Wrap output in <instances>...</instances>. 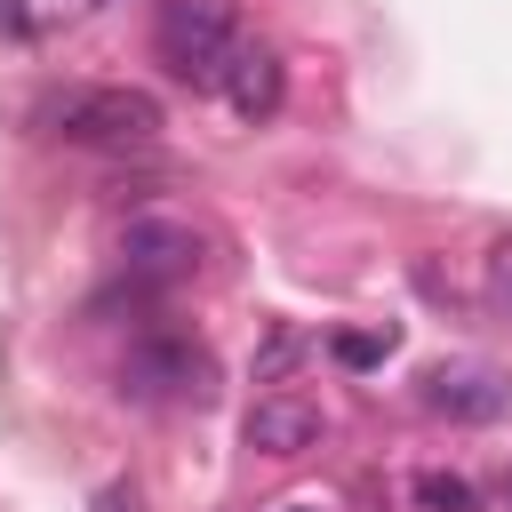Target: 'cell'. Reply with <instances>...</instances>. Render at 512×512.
Segmentation results:
<instances>
[{
  "mask_svg": "<svg viewBox=\"0 0 512 512\" xmlns=\"http://www.w3.org/2000/svg\"><path fill=\"white\" fill-rule=\"evenodd\" d=\"M424 408L432 416H448V424H496L504 408H512V384L496 376V368H432L424 376Z\"/></svg>",
  "mask_w": 512,
  "mask_h": 512,
  "instance_id": "277c9868",
  "label": "cell"
},
{
  "mask_svg": "<svg viewBox=\"0 0 512 512\" xmlns=\"http://www.w3.org/2000/svg\"><path fill=\"white\" fill-rule=\"evenodd\" d=\"M240 120H264V112H280V96H288V72H280V56L272 48H256V40H240V56H232V72H224V88H216Z\"/></svg>",
  "mask_w": 512,
  "mask_h": 512,
  "instance_id": "52a82bcc",
  "label": "cell"
},
{
  "mask_svg": "<svg viewBox=\"0 0 512 512\" xmlns=\"http://www.w3.org/2000/svg\"><path fill=\"white\" fill-rule=\"evenodd\" d=\"M480 288H488V304H496V312L512 320V232H504V240L488 248V272H480Z\"/></svg>",
  "mask_w": 512,
  "mask_h": 512,
  "instance_id": "9c48e42d",
  "label": "cell"
},
{
  "mask_svg": "<svg viewBox=\"0 0 512 512\" xmlns=\"http://www.w3.org/2000/svg\"><path fill=\"white\" fill-rule=\"evenodd\" d=\"M280 512H320V504H280Z\"/></svg>",
  "mask_w": 512,
  "mask_h": 512,
  "instance_id": "5bb4252c",
  "label": "cell"
},
{
  "mask_svg": "<svg viewBox=\"0 0 512 512\" xmlns=\"http://www.w3.org/2000/svg\"><path fill=\"white\" fill-rule=\"evenodd\" d=\"M296 352H304V336H296V328H280V336L264 344V360H256V384H272V376H280V368H288Z\"/></svg>",
  "mask_w": 512,
  "mask_h": 512,
  "instance_id": "30bf717a",
  "label": "cell"
},
{
  "mask_svg": "<svg viewBox=\"0 0 512 512\" xmlns=\"http://www.w3.org/2000/svg\"><path fill=\"white\" fill-rule=\"evenodd\" d=\"M392 352V328L384 336H336V360H352V368H368V360H384Z\"/></svg>",
  "mask_w": 512,
  "mask_h": 512,
  "instance_id": "8fae6325",
  "label": "cell"
},
{
  "mask_svg": "<svg viewBox=\"0 0 512 512\" xmlns=\"http://www.w3.org/2000/svg\"><path fill=\"white\" fill-rule=\"evenodd\" d=\"M416 504H432V512H472L480 496H472V480H456V472H416Z\"/></svg>",
  "mask_w": 512,
  "mask_h": 512,
  "instance_id": "ba28073f",
  "label": "cell"
},
{
  "mask_svg": "<svg viewBox=\"0 0 512 512\" xmlns=\"http://www.w3.org/2000/svg\"><path fill=\"white\" fill-rule=\"evenodd\" d=\"M88 512H144V496H136V480H104Z\"/></svg>",
  "mask_w": 512,
  "mask_h": 512,
  "instance_id": "7c38bea8",
  "label": "cell"
},
{
  "mask_svg": "<svg viewBox=\"0 0 512 512\" xmlns=\"http://www.w3.org/2000/svg\"><path fill=\"white\" fill-rule=\"evenodd\" d=\"M248 448L256 456H304V448H320V432H328V416H320V400H296V392H264L256 408H248Z\"/></svg>",
  "mask_w": 512,
  "mask_h": 512,
  "instance_id": "5b68a950",
  "label": "cell"
},
{
  "mask_svg": "<svg viewBox=\"0 0 512 512\" xmlns=\"http://www.w3.org/2000/svg\"><path fill=\"white\" fill-rule=\"evenodd\" d=\"M208 384H216V368H208V352L192 344V336H136L128 344V360H120V392L128 400H208Z\"/></svg>",
  "mask_w": 512,
  "mask_h": 512,
  "instance_id": "3957f363",
  "label": "cell"
},
{
  "mask_svg": "<svg viewBox=\"0 0 512 512\" xmlns=\"http://www.w3.org/2000/svg\"><path fill=\"white\" fill-rule=\"evenodd\" d=\"M192 264H200V232H192V224H168V216H136V224H128V272H136V280L168 288V280H184Z\"/></svg>",
  "mask_w": 512,
  "mask_h": 512,
  "instance_id": "8992f818",
  "label": "cell"
},
{
  "mask_svg": "<svg viewBox=\"0 0 512 512\" xmlns=\"http://www.w3.org/2000/svg\"><path fill=\"white\" fill-rule=\"evenodd\" d=\"M0 32H16V40L32 32V16H24V0H0Z\"/></svg>",
  "mask_w": 512,
  "mask_h": 512,
  "instance_id": "4fadbf2b",
  "label": "cell"
},
{
  "mask_svg": "<svg viewBox=\"0 0 512 512\" xmlns=\"http://www.w3.org/2000/svg\"><path fill=\"white\" fill-rule=\"evenodd\" d=\"M152 48L176 80L192 88H224L232 56H240V8L232 0H160V24H152Z\"/></svg>",
  "mask_w": 512,
  "mask_h": 512,
  "instance_id": "6da1fadb",
  "label": "cell"
},
{
  "mask_svg": "<svg viewBox=\"0 0 512 512\" xmlns=\"http://www.w3.org/2000/svg\"><path fill=\"white\" fill-rule=\"evenodd\" d=\"M48 128L64 144H96V152H144L168 120L144 88H64L48 104Z\"/></svg>",
  "mask_w": 512,
  "mask_h": 512,
  "instance_id": "7a4b0ae2",
  "label": "cell"
}]
</instances>
